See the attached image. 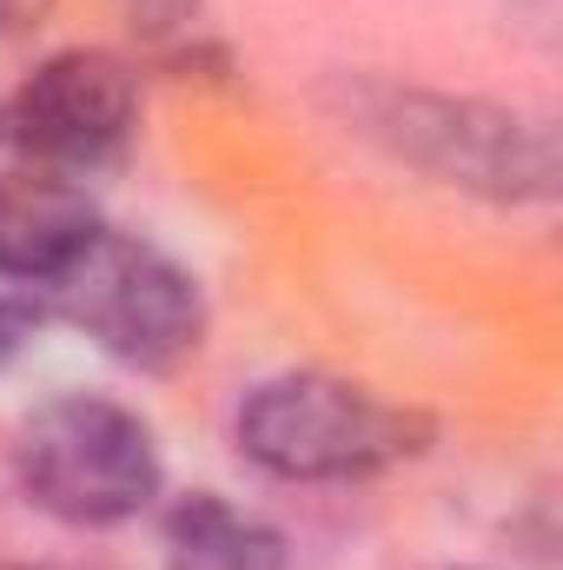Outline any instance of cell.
I'll return each mask as SVG.
<instances>
[{
  "label": "cell",
  "mask_w": 563,
  "mask_h": 570,
  "mask_svg": "<svg viewBox=\"0 0 563 570\" xmlns=\"http://www.w3.org/2000/svg\"><path fill=\"white\" fill-rule=\"evenodd\" d=\"M239 458L285 484H345L392 471L431 444V419L338 372H279L239 399Z\"/></svg>",
  "instance_id": "obj_1"
},
{
  "label": "cell",
  "mask_w": 563,
  "mask_h": 570,
  "mask_svg": "<svg viewBox=\"0 0 563 570\" xmlns=\"http://www.w3.org/2000/svg\"><path fill=\"white\" fill-rule=\"evenodd\" d=\"M345 120H358V134H372L405 166L431 173L437 186H464L497 206L557 193V134L537 114L418 94V87H358L345 100Z\"/></svg>",
  "instance_id": "obj_2"
},
{
  "label": "cell",
  "mask_w": 563,
  "mask_h": 570,
  "mask_svg": "<svg viewBox=\"0 0 563 570\" xmlns=\"http://www.w3.org/2000/svg\"><path fill=\"white\" fill-rule=\"evenodd\" d=\"M13 478L33 511L80 531H107L140 518L159 498V444L140 412H127L120 399L67 392L20 425Z\"/></svg>",
  "instance_id": "obj_3"
},
{
  "label": "cell",
  "mask_w": 563,
  "mask_h": 570,
  "mask_svg": "<svg viewBox=\"0 0 563 570\" xmlns=\"http://www.w3.org/2000/svg\"><path fill=\"white\" fill-rule=\"evenodd\" d=\"M47 292H53V312L67 325H80L100 352H113L120 365H140V372H166V365L192 358L206 338L199 279L134 233L100 226L93 246Z\"/></svg>",
  "instance_id": "obj_4"
},
{
  "label": "cell",
  "mask_w": 563,
  "mask_h": 570,
  "mask_svg": "<svg viewBox=\"0 0 563 570\" xmlns=\"http://www.w3.org/2000/svg\"><path fill=\"white\" fill-rule=\"evenodd\" d=\"M140 127V80L107 47H67L27 73V87L7 107L13 146L47 173H93L120 159Z\"/></svg>",
  "instance_id": "obj_5"
},
{
  "label": "cell",
  "mask_w": 563,
  "mask_h": 570,
  "mask_svg": "<svg viewBox=\"0 0 563 570\" xmlns=\"http://www.w3.org/2000/svg\"><path fill=\"white\" fill-rule=\"evenodd\" d=\"M100 233L93 199L47 166L0 173V279L53 285Z\"/></svg>",
  "instance_id": "obj_6"
},
{
  "label": "cell",
  "mask_w": 563,
  "mask_h": 570,
  "mask_svg": "<svg viewBox=\"0 0 563 570\" xmlns=\"http://www.w3.org/2000/svg\"><path fill=\"white\" fill-rule=\"evenodd\" d=\"M166 570H292V551L266 518L192 491L166 518Z\"/></svg>",
  "instance_id": "obj_7"
},
{
  "label": "cell",
  "mask_w": 563,
  "mask_h": 570,
  "mask_svg": "<svg viewBox=\"0 0 563 570\" xmlns=\"http://www.w3.org/2000/svg\"><path fill=\"white\" fill-rule=\"evenodd\" d=\"M33 332H40V312H33L27 298H7V292H0V365L20 358Z\"/></svg>",
  "instance_id": "obj_8"
},
{
  "label": "cell",
  "mask_w": 563,
  "mask_h": 570,
  "mask_svg": "<svg viewBox=\"0 0 563 570\" xmlns=\"http://www.w3.org/2000/svg\"><path fill=\"white\" fill-rule=\"evenodd\" d=\"M47 13V0H0V33H13V27H33Z\"/></svg>",
  "instance_id": "obj_9"
}]
</instances>
